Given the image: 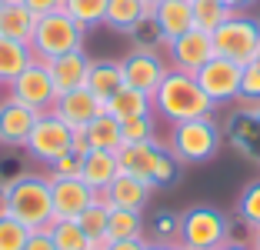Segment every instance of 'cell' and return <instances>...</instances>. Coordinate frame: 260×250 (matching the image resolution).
Segmentation results:
<instances>
[{
	"instance_id": "obj_1",
	"label": "cell",
	"mask_w": 260,
	"mask_h": 250,
	"mask_svg": "<svg viewBox=\"0 0 260 250\" xmlns=\"http://www.w3.org/2000/svg\"><path fill=\"white\" fill-rule=\"evenodd\" d=\"M153 114L164 117L167 123H184V120H197V117H210L214 100L200 90L193 74L167 70V77L160 80V87L153 93Z\"/></svg>"
},
{
	"instance_id": "obj_2",
	"label": "cell",
	"mask_w": 260,
	"mask_h": 250,
	"mask_svg": "<svg viewBox=\"0 0 260 250\" xmlns=\"http://www.w3.org/2000/svg\"><path fill=\"white\" fill-rule=\"evenodd\" d=\"M4 194H7V217L20 220L27 230H47L54 224L47 174H17L10 183H4Z\"/></svg>"
},
{
	"instance_id": "obj_3",
	"label": "cell",
	"mask_w": 260,
	"mask_h": 250,
	"mask_svg": "<svg viewBox=\"0 0 260 250\" xmlns=\"http://www.w3.org/2000/svg\"><path fill=\"white\" fill-rule=\"evenodd\" d=\"M117 164H120V174L140 177L153 190L174 187L177 177H180V160L160 140H150V144H123L117 150Z\"/></svg>"
},
{
	"instance_id": "obj_4",
	"label": "cell",
	"mask_w": 260,
	"mask_h": 250,
	"mask_svg": "<svg viewBox=\"0 0 260 250\" xmlns=\"http://www.w3.org/2000/svg\"><path fill=\"white\" fill-rule=\"evenodd\" d=\"M223 144V130L214 117H197V120L170 123V140L167 150L180 164H207L214 160Z\"/></svg>"
},
{
	"instance_id": "obj_5",
	"label": "cell",
	"mask_w": 260,
	"mask_h": 250,
	"mask_svg": "<svg viewBox=\"0 0 260 250\" xmlns=\"http://www.w3.org/2000/svg\"><path fill=\"white\" fill-rule=\"evenodd\" d=\"M84 34L87 30L77 20H70L63 10H54V14L37 17L30 50L37 60H54V57H63V53L84 50Z\"/></svg>"
},
{
	"instance_id": "obj_6",
	"label": "cell",
	"mask_w": 260,
	"mask_h": 250,
	"mask_svg": "<svg viewBox=\"0 0 260 250\" xmlns=\"http://www.w3.org/2000/svg\"><path fill=\"white\" fill-rule=\"evenodd\" d=\"M230 240V220L217 207H190L180 213V247L187 250H217Z\"/></svg>"
},
{
	"instance_id": "obj_7",
	"label": "cell",
	"mask_w": 260,
	"mask_h": 250,
	"mask_svg": "<svg viewBox=\"0 0 260 250\" xmlns=\"http://www.w3.org/2000/svg\"><path fill=\"white\" fill-rule=\"evenodd\" d=\"M210 40H214L217 57H227V60L247 67V64H253L257 47H260V20L244 17V14H234L230 20H223L220 27L210 34Z\"/></svg>"
},
{
	"instance_id": "obj_8",
	"label": "cell",
	"mask_w": 260,
	"mask_h": 250,
	"mask_svg": "<svg viewBox=\"0 0 260 250\" xmlns=\"http://www.w3.org/2000/svg\"><path fill=\"white\" fill-rule=\"evenodd\" d=\"M70 140H74V130H70L54 110H47V114L37 117V123H34L23 150L30 153L34 160H40L44 167H50L57 157L70 153Z\"/></svg>"
},
{
	"instance_id": "obj_9",
	"label": "cell",
	"mask_w": 260,
	"mask_h": 250,
	"mask_svg": "<svg viewBox=\"0 0 260 250\" xmlns=\"http://www.w3.org/2000/svg\"><path fill=\"white\" fill-rule=\"evenodd\" d=\"M193 77H197L200 90L214 100V107L240 100V77H244V67H240V64L227 60V57H210Z\"/></svg>"
},
{
	"instance_id": "obj_10",
	"label": "cell",
	"mask_w": 260,
	"mask_h": 250,
	"mask_svg": "<svg viewBox=\"0 0 260 250\" xmlns=\"http://www.w3.org/2000/svg\"><path fill=\"white\" fill-rule=\"evenodd\" d=\"M7 97L20 100L23 107H30V110H37V114H47V110L54 107V100H57V90H54V80H50L47 64L34 60L17 80L7 83Z\"/></svg>"
},
{
	"instance_id": "obj_11",
	"label": "cell",
	"mask_w": 260,
	"mask_h": 250,
	"mask_svg": "<svg viewBox=\"0 0 260 250\" xmlns=\"http://www.w3.org/2000/svg\"><path fill=\"white\" fill-rule=\"evenodd\" d=\"M120 70H123V83L134 87V90H144V93H157L160 80L167 77L170 64L164 60L157 50H130L127 57L120 60Z\"/></svg>"
},
{
	"instance_id": "obj_12",
	"label": "cell",
	"mask_w": 260,
	"mask_h": 250,
	"mask_svg": "<svg viewBox=\"0 0 260 250\" xmlns=\"http://www.w3.org/2000/svg\"><path fill=\"white\" fill-rule=\"evenodd\" d=\"M167 57H170V70H184V74H197L214 53V40L207 30H187L184 37H177L167 44Z\"/></svg>"
},
{
	"instance_id": "obj_13",
	"label": "cell",
	"mask_w": 260,
	"mask_h": 250,
	"mask_svg": "<svg viewBox=\"0 0 260 250\" xmlns=\"http://www.w3.org/2000/svg\"><path fill=\"white\" fill-rule=\"evenodd\" d=\"M50 200H54V220H77L97 200V190L87 187L80 177L50 180Z\"/></svg>"
},
{
	"instance_id": "obj_14",
	"label": "cell",
	"mask_w": 260,
	"mask_h": 250,
	"mask_svg": "<svg viewBox=\"0 0 260 250\" xmlns=\"http://www.w3.org/2000/svg\"><path fill=\"white\" fill-rule=\"evenodd\" d=\"M104 107H107V104H104L100 97H93L87 87H77V90L60 93V97L54 100V107H50V110H54V114L60 117L70 130H80V127H87L93 117L104 114Z\"/></svg>"
},
{
	"instance_id": "obj_15",
	"label": "cell",
	"mask_w": 260,
	"mask_h": 250,
	"mask_svg": "<svg viewBox=\"0 0 260 250\" xmlns=\"http://www.w3.org/2000/svg\"><path fill=\"white\" fill-rule=\"evenodd\" d=\"M37 117V110L23 107L20 100L4 97L0 100V147H27V137H30Z\"/></svg>"
},
{
	"instance_id": "obj_16",
	"label": "cell",
	"mask_w": 260,
	"mask_h": 250,
	"mask_svg": "<svg viewBox=\"0 0 260 250\" xmlns=\"http://www.w3.org/2000/svg\"><path fill=\"white\" fill-rule=\"evenodd\" d=\"M47 70H50V80H54L57 97L67 90H77V87H87V70H90V57L84 50L63 53V57H54V60H44Z\"/></svg>"
},
{
	"instance_id": "obj_17",
	"label": "cell",
	"mask_w": 260,
	"mask_h": 250,
	"mask_svg": "<svg viewBox=\"0 0 260 250\" xmlns=\"http://www.w3.org/2000/svg\"><path fill=\"white\" fill-rule=\"evenodd\" d=\"M104 194H107V200H110V207H114V210H137V213H144V207L150 204L153 187L147 180H140V177L117 174V180L110 183Z\"/></svg>"
},
{
	"instance_id": "obj_18",
	"label": "cell",
	"mask_w": 260,
	"mask_h": 250,
	"mask_svg": "<svg viewBox=\"0 0 260 250\" xmlns=\"http://www.w3.org/2000/svg\"><path fill=\"white\" fill-rule=\"evenodd\" d=\"M153 20L160 27V37L164 44L184 37L187 30H193V10H190V0H160L153 7Z\"/></svg>"
},
{
	"instance_id": "obj_19",
	"label": "cell",
	"mask_w": 260,
	"mask_h": 250,
	"mask_svg": "<svg viewBox=\"0 0 260 250\" xmlns=\"http://www.w3.org/2000/svg\"><path fill=\"white\" fill-rule=\"evenodd\" d=\"M230 137H234V147L244 150L247 157L260 160V117H257V107H244L237 114L230 117Z\"/></svg>"
},
{
	"instance_id": "obj_20",
	"label": "cell",
	"mask_w": 260,
	"mask_h": 250,
	"mask_svg": "<svg viewBox=\"0 0 260 250\" xmlns=\"http://www.w3.org/2000/svg\"><path fill=\"white\" fill-rule=\"evenodd\" d=\"M120 174V164H117V153L110 150H90L84 153V170H80V180L93 190H107L110 183Z\"/></svg>"
},
{
	"instance_id": "obj_21",
	"label": "cell",
	"mask_w": 260,
	"mask_h": 250,
	"mask_svg": "<svg viewBox=\"0 0 260 250\" xmlns=\"http://www.w3.org/2000/svg\"><path fill=\"white\" fill-rule=\"evenodd\" d=\"M144 17H153V4H147V0H107L104 23H107L110 30L130 34Z\"/></svg>"
},
{
	"instance_id": "obj_22",
	"label": "cell",
	"mask_w": 260,
	"mask_h": 250,
	"mask_svg": "<svg viewBox=\"0 0 260 250\" xmlns=\"http://www.w3.org/2000/svg\"><path fill=\"white\" fill-rule=\"evenodd\" d=\"M104 110L123 123V120H134V117L153 114V97H150V93H144V90H134V87H127V83H123L120 90L107 100V107H104Z\"/></svg>"
},
{
	"instance_id": "obj_23",
	"label": "cell",
	"mask_w": 260,
	"mask_h": 250,
	"mask_svg": "<svg viewBox=\"0 0 260 250\" xmlns=\"http://www.w3.org/2000/svg\"><path fill=\"white\" fill-rule=\"evenodd\" d=\"M34 27H37V14H34V10H27L20 0H14V4H4V7H0V37L30 44Z\"/></svg>"
},
{
	"instance_id": "obj_24",
	"label": "cell",
	"mask_w": 260,
	"mask_h": 250,
	"mask_svg": "<svg viewBox=\"0 0 260 250\" xmlns=\"http://www.w3.org/2000/svg\"><path fill=\"white\" fill-rule=\"evenodd\" d=\"M120 87H123L120 60H90V70H87V90H90L93 97H100L104 104H107Z\"/></svg>"
},
{
	"instance_id": "obj_25",
	"label": "cell",
	"mask_w": 260,
	"mask_h": 250,
	"mask_svg": "<svg viewBox=\"0 0 260 250\" xmlns=\"http://www.w3.org/2000/svg\"><path fill=\"white\" fill-rule=\"evenodd\" d=\"M37 60L30 50V44H20V40H10V37H0V87H7L10 80L23 74Z\"/></svg>"
},
{
	"instance_id": "obj_26",
	"label": "cell",
	"mask_w": 260,
	"mask_h": 250,
	"mask_svg": "<svg viewBox=\"0 0 260 250\" xmlns=\"http://www.w3.org/2000/svg\"><path fill=\"white\" fill-rule=\"evenodd\" d=\"M84 134H87V144H90V150H110V153H117V150L123 147L120 120H117V117H110L107 110H104L100 117H93V120L84 127Z\"/></svg>"
},
{
	"instance_id": "obj_27",
	"label": "cell",
	"mask_w": 260,
	"mask_h": 250,
	"mask_svg": "<svg viewBox=\"0 0 260 250\" xmlns=\"http://www.w3.org/2000/svg\"><path fill=\"white\" fill-rule=\"evenodd\" d=\"M110 200H107V194L104 190H97V200H93L90 207H87L80 217H77V224H80V230H84L87 237H90V243L93 240H100V237H107V220H110Z\"/></svg>"
},
{
	"instance_id": "obj_28",
	"label": "cell",
	"mask_w": 260,
	"mask_h": 250,
	"mask_svg": "<svg viewBox=\"0 0 260 250\" xmlns=\"http://www.w3.org/2000/svg\"><path fill=\"white\" fill-rule=\"evenodd\" d=\"M190 10H193V27L207 34H214L223 20L234 17V10L223 0H190Z\"/></svg>"
},
{
	"instance_id": "obj_29",
	"label": "cell",
	"mask_w": 260,
	"mask_h": 250,
	"mask_svg": "<svg viewBox=\"0 0 260 250\" xmlns=\"http://www.w3.org/2000/svg\"><path fill=\"white\" fill-rule=\"evenodd\" d=\"M144 230H147L144 213H137V210H110V220H107L110 243H114V240H134V237H144Z\"/></svg>"
},
{
	"instance_id": "obj_30",
	"label": "cell",
	"mask_w": 260,
	"mask_h": 250,
	"mask_svg": "<svg viewBox=\"0 0 260 250\" xmlns=\"http://www.w3.org/2000/svg\"><path fill=\"white\" fill-rule=\"evenodd\" d=\"M63 14L70 20H77L84 30L90 27H100L104 23V14H107V0H63Z\"/></svg>"
},
{
	"instance_id": "obj_31",
	"label": "cell",
	"mask_w": 260,
	"mask_h": 250,
	"mask_svg": "<svg viewBox=\"0 0 260 250\" xmlns=\"http://www.w3.org/2000/svg\"><path fill=\"white\" fill-rule=\"evenodd\" d=\"M47 234L57 243V250H90V237L80 230L77 220H54L47 227Z\"/></svg>"
},
{
	"instance_id": "obj_32",
	"label": "cell",
	"mask_w": 260,
	"mask_h": 250,
	"mask_svg": "<svg viewBox=\"0 0 260 250\" xmlns=\"http://www.w3.org/2000/svg\"><path fill=\"white\" fill-rule=\"evenodd\" d=\"M120 130H123V144H150V140H157V120H153V114L123 120Z\"/></svg>"
},
{
	"instance_id": "obj_33",
	"label": "cell",
	"mask_w": 260,
	"mask_h": 250,
	"mask_svg": "<svg viewBox=\"0 0 260 250\" xmlns=\"http://www.w3.org/2000/svg\"><path fill=\"white\" fill-rule=\"evenodd\" d=\"M237 213L250 230L260 227V180H253V183L244 187V194H240V200H237Z\"/></svg>"
},
{
	"instance_id": "obj_34",
	"label": "cell",
	"mask_w": 260,
	"mask_h": 250,
	"mask_svg": "<svg viewBox=\"0 0 260 250\" xmlns=\"http://www.w3.org/2000/svg\"><path fill=\"white\" fill-rule=\"evenodd\" d=\"M150 230H153V240H160V243H180V213H170V210L157 213L153 224H150Z\"/></svg>"
},
{
	"instance_id": "obj_35",
	"label": "cell",
	"mask_w": 260,
	"mask_h": 250,
	"mask_svg": "<svg viewBox=\"0 0 260 250\" xmlns=\"http://www.w3.org/2000/svg\"><path fill=\"white\" fill-rule=\"evenodd\" d=\"M30 230L14 217H0V250H23Z\"/></svg>"
},
{
	"instance_id": "obj_36",
	"label": "cell",
	"mask_w": 260,
	"mask_h": 250,
	"mask_svg": "<svg viewBox=\"0 0 260 250\" xmlns=\"http://www.w3.org/2000/svg\"><path fill=\"white\" fill-rule=\"evenodd\" d=\"M130 37H134V50H157V47L164 44V37H160V27H157V20L153 17H144V20L130 30Z\"/></svg>"
},
{
	"instance_id": "obj_37",
	"label": "cell",
	"mask_w": 260,
	"mask_h": 250,
	"mask_svg": "<svg viewBox=\"0 0 260 250\" xmlns=\"http://www.w3.org/2000/svg\"><path fill=\"white\" fill-rule=\"evenodd\" d=\"M47 170H50V174H47L50 180H70V177H80V170H84V157L70 150V153H63V157H57Z\"/></svg>"
},
{
	"instance_id": "obj_38",
	"label": "cell",
	"mask_w": 260,
	"mask_h": 250,
	"mask_svg": "<svg viewBox=\"0 0 260 250\" xmlns=\"http://www.w3.org/2000/svg\"><path fill=\"white\" fill-rule=\"evenodd\" d=\"M240 100L247 107H260V67L257 64H247L244 77H240Z\"/></svg>"
},
{
	"instance_id": "obj_39",
	"label": "cell",
	"mask_w": 260,
	"mask_h": 250,
	"mask_svg": "<svg viewBox=\"0 0 260 250\" xmlns=\"http://www.w3.org/2000/svg\"><path fill=\"white\" fill-rule=\"evenodd\" d=\"M23 250H57V243L50 240V234H47V230H30V237H27Z\"/></svg>"
},
{
	"instance_id": "obj_40",
	"label": "cell",
	"mask_w": 260,
	"mask_h": 250,
	"mask_svg": "<svg viewBox=\"0 0 260 250\" xmlns=\"http://www.w3.org/2000/svg\"><path fill=\"white\" fill-rule=\"evenodd\" d=\"M27 10H34L37 17H44V14H54V10H60L63 7V0H20Z\"/></svg>"
},
{
	"instance_id": "obj_41",
	"label": "cell",
	"mask_w": 260,
	"mask_h": 250,
	"mask_svg": "<svg viewBox=\"0 0 260 250\" xmlns=\"http://www.w3.org/2000/svg\"><path fill=\"white\" fill-rule=\"evenodd\" d=\"M70 150H74V153H80V157H84V153H90V144H87V134H84V127H80V130H74Z\"/></svg>"
},
{
	"instance_id": "obj_42",
	"label": "cell",
	"mask_w": 260,
	"mask_h": 250,
	"mask_svg": "<svg viewBox=\"0 0 260 250\" xmlns=\"http://www.w3.org/2000/svg\"><path fill=\"white\" fill-rule=\"evenodd\" d=\"M107 250H147V240H144V237H134V240H114Z\"/></svg>"
},
{
	"instance_id": "obj_43",
	"label": "cell",
	"mask_w": 260,
	"mask_h": 250,
	"mask_svg": "<svg viewBox=\"0 0 260 250\" xmlns=\"http://www.w3.org/2000/svg\"><path fill=\"white\" fill-rule=\"evenodd\" d=\"M223 4H227L230 10H234V14H240V10H247V7H253V4H257V0H223Z\"/></svg>"
},
{
	"instance_id": "obj_44",
	"label": "cell",
	"mask_w": 260,
	"mask_h": 250,
	"mask_svg": "<svg viewBox=\"0 0 260 250\" xmlns=\"http://www.w3.org/2000/svg\"><path fill=\"white\" fill-rule=\"evenodd\" d=\"M147 250H184L180 243H160V240H147Z\"/></svg>"
},
{
	"instance_id": "obj_45",
	"label": "cell",
	"mask_w": 260,
	"mask_h": 250,
	"mask_svg": "<svg viewBox=\"0 0 260 250\" xmlns=\"http://www.w3.org/2000/svg\"><path fill=\"white\" fill-rule=\"evenodd\" d=\"M217 250H253L250 243H240V240H227V243H220Z\"/></svg>"
},
{
	"instance_id": "obj_46",
	"label": "cell",
	"mask_w": 260,
	"mask_h": 250,
	"mask_svg": "<svg viewBox=\"0 0 260 250\" xmlns=\"http://www.w3.org/2000/svg\"><path fill=\"white\" fill-rule=\"evenodd\" d=\"M0 217H7V194H4V183H0Z\"/></svg>"
},
{
	"instance_id": "obj_47",
	"label": "cell",
	"mask_w": 260,
	"mask_h": 250,
	"mask_svg": "<svg viewBox=\"0 0 260 250\" xmlns=\"http://www.w3.org/2000/svg\"><path fill=\"white\" fill-rule=\"evenodd\" d=\"M250 247H253V250H260V227L253 230V243H250Z\"/></svg>"
},
{
	"instance_id": "obj_48",
	"label": "cell",
	"mask_w": 260,
	"mask_h": 250,
	"mask_svg": "<svg viewBox=\"0 0 260 250\" xmlns=\"http://www.w3.org/2000/svg\"><path fill=\"white\" fill-rule=\"evenodd\" d=\"M253 64H257V67H260V47H257V57H253Z\"/></svg>"
},
{
	"instance_id": "obj_49",
	"label": "cell",
	"mask_w": 260,
	"mask_h": 250,
	"mask_svg": "<svg viewBox=\"0 0 260 250\" xmlns=\"http://www.w3.org/2000/svg\"><path fill=\"white\" fill-rule=\"evenodd\" d=\"M147 4H153V7H157V4H160V0H147Z\"/></svg>"
},
{
	"instance_id": "obj_50",
	"label": "cell",
	"mask_w": 260,
	"mask_h": 250,
	"mask_svg": "<svg viewBox=\"0 0 260 250\" xmlns=\"http://www.w3.org/2000/svg\"><path fill=\"white\" fill-rule=\"evenodd\" d=\"M4 4H14V0H0V7H4Z\"/></svg>"
},
{
	"instance_id": "obj_51",
	"label": "cell",
	"mask_w": 260,
	"mask_h": 250,
	"mask_svg": "<svg viewBox=\"0 0 260 250\" xmlns=\"http://www.w3.org/2000/svg\"><path fill=\"white\" fill-rule=\"evenodd\" d=\"M0 90H4V87H0Z\"/></svg>"
},
{
	"instance_id": "obj_52",
	"label": "cell",
	"mask_w": 260,
	"mask_h": 250,
	"mask_svg": "<svg viewBox=\"0 0 260 250\" xmlns=\"http://www.w3.org/2000/svg\"><path fill=\"white\" fill-rule=\"evenodd\" d=\"M184 250H187V247H184Z\"/></svg>"
}]
</instances>
